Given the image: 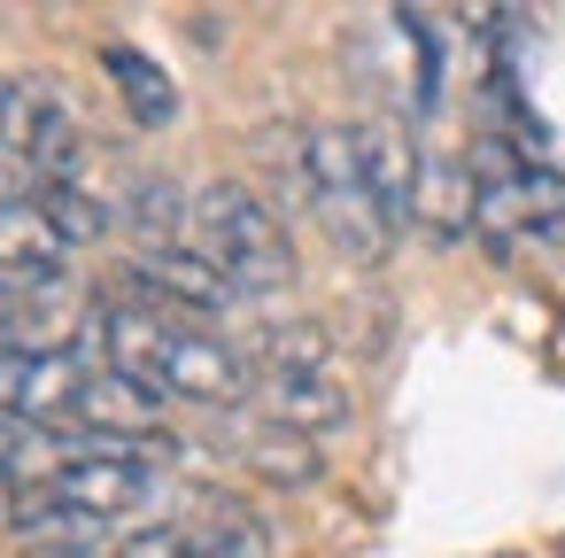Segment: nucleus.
Wrapping results in <instances>:
<instances>
[{
  "mask_svg": "<svg viewBox=\"0 0 565 558\" xmlns=\"http://www.w3.org/2000/svg\"><path fill=\"white\" fill-rule=\"evenodd\" d=\"M0 148H9L40 187L78 179V117L63 102V86H47V78H9L0 86Z\"/></svg>",
  "mask_w": 565,
  "mask_h": 558,
  "instance_id": "7",
  "label": "nucleus"
},
{
  "mask_svg": "<svg viewBox=\"0 0 565 558\" xmlns=\"http://www.w3.org/2000/svg\"><path fill=\"white\" fill-rule=\"evenodd\" d=\"M40 210H47V225L78 249V241H102L109 233V202H94L86 194V179H63V187H40Z\"/></svg>",
  "mask_w": 565,
  "mask_h": 558,
  "instance_id": "14",
  "label": "nucleus"
},
{
  "mask_svg": "<svg viewBox=\"0 0 565 558\" xmlns=\"http://www.w3.org/2000/svg\"><path fill=\"white\" fill-rule=\"evenodd\" d=\"M102 71L117 78V94H125V109H132L140 125H171V117H179V86H171V71H163L156 55L109 40V48H102Z\"/></svg>",
  "mask_w": 565,
  "mask_h": 558,
  "instance_id": "12",
  "label": "nucleus"
},
{
  "mask_svg": "<svg viewBox=\"0 0 565 558\" xmlns=\"http://www.w3.org/2000/svg\"><path fill=\"white\" fill-rule=\"evenodd\" d=\"M94 341H102L94 365L140 380V388L163 396V403L233 411V403L256 388V372H248V357H241L233 341H217L210 326L163 318V310H148V303H102V310H94Z\"/></svg>",
  "mask_w": 565,
  "mask_h": 558,
  "instance_id": "1",
  "label": "nucleus"
},
{
  "mask_svg": "<svg viewBox=\"0 0 565 558\" xmlns=\"http://www.w3.org/2000/svg\"><path fill=\"white\" fill-rule=\"evenodd\" d=\"M63 256H71V241L47 225L40 202H0V280L17 295L24 287H63Z\"/></svg>",
  "mask_w": 565,
  "mask_h": 558,
  "instance_id": "10",
  "label": "nucleus"
},
{
  "mask_svg": "<svg viewBox=\"0 0 565 558\" xmlns=\"http://www.w3.org/2000/svg\"><path fill=\"white\" fill-rule=\"evenodd\" d=\"M0 527H17V496H9V473H0Z\"/></svg>",
  "mask_w": 565,
  "mask_h": 558,
  "instance_id": "17",
  "label": "nucleus"
},
{
  "mask_svg": "<svg viewBox=\"0 0 565 558\" xmlns=\"http://www.w3.org/2000/svg\"><path fill=\"white\" fill-rule=\"evenodd\" d=\"M302 194L318 210V225L333 233V249L349 256H387V218L364 187V148H356V125H310L302 133Z\"/></svg>",
  "mask_w": 565,
  "mask_h": 558,
  "instance_id": "3",
  "label": "nucleus"
},
{
  "mask_svg": "<svg viewBox=\"0 0 565 558\" xmlns=\"http://www.w3.org/2000/svg\"><path fill=\"white\" fill-rule=\"evenodd\" d=\"M0 202H40V179H32L9 148H0Z\"/></svg>",
  "mask_w": 565,
  "mask_h": 558,
  "instance_id": "15",
  "label": "nucleus"
},
{
  "mask_svg": "<svg viewBox=\"0 0 565 558\" xmlns=\"http://www.w3.org/2000/svg\"><path fill=\"white\" fill-rule=\"evenodd\" d=\"M472 225H480L488 249L565 256V171H550V164H480L472 171Z\"/></svg>",
  "mask_w": 565,
  "mask_h": 558,
  "instance_id": "4",
  "label": "nucleus"
},
{
  "mask_svg": "<svg viewBox=\"0 0 565 558\" xmlns=\"http://www.w3.org/2000/svg\"><path fill=\"white\" fill-rule=\"evenodd\" d=\"M194 527V550L202 558H271V527L256 512H210V519H186Z\"/></svg>",
  "mask_w": 565,
  "mask_h": 558,
  "instance_id": "13",
  "label": "nucleus"
},
{
  "mask_svg": "<svg viewBox=\"0 0 565 558\" xmlns=\"http://www.w3.org/2000/svg\"><path fill=\"white\" fill-rule=\"evenodd\" d=\"M94 357L63 349V341H9L0 349V411L47 427V434H78L86 427V396H94Z\"/></svg>",
  "mask_w": 565,
  "mask_h": 558,
  "instance_id": "6",
  "label": "nucleus"
},
{
  "mask_svg": "<svg viewBox=\"0 0 565 558\" xmlns=\"http://www.w3.org/2000/svg\"><path fill=\"white\" fill-rule=\"evenodd\" d=\"M186 233H194V256L217 264L241 295H279V287L295 280V241H287L279 210H271L256 187H241V179L194 187Z\"/></svg>",
  "mask_w": 565,
  "mask_h": 558,
  "instance_id": "2",
  "label": "nucleus"
},
{
  "mask_svg": "<svg viewBox=\"0 0 565 558\" xmlns=\"http://www.w3.org/2000/svg\"><path fill=\"white\" fill-rule=\"evenodd\" d=\"M132 280L163 303V318H186V326H202V318H225L233 303H241V287L217 272V264H202L194 249H148L140 264H132Z\"/></svg>",
  "mask_w": 565,
  "mask_h": 558,
  "instance_id": "8",
  "label": "nucleus"
},
{
  "mask_svg": "<svg viewBox=\"0 0 565 558\" xmlns=\"http://www.w3.org/2000/svg\"><path fill=\"white\" fill-rule=\"evenodd\" d=\"M9 326H17V287L0 280V349H9Z\"/></svg>",
  "mask_w": 565,
  "mask_h": 558,
  "instance_id": "16",
  "label": "nucleus"
},
{
  "mask_svg": "<svg viewBox=\"0 0 565 558\" xmlns=\"http://www.w3.org/2000/svg\"><path fill=\"white\" fill-rule=\"evenodd\" d=\"M356 148H364V187H372V202H380L387 233H403V225L418 218V179H426V156L411 148V133H403L395 117L356 125Z\"/></svg>",
  "mask_w": 565,
  "mask_h": 558,
  "instance_id": "9",
  "label": "nucleus"
},
{
  "mask_svg": "<svg viewBox=\"0 0 565 558\" xmlns=\"http://www.w3.org/2000/svg\"><path fill=\"white\" fill-rule=\"evenodd\" d=\"M40 496H47V504H63L78 527H94V535L109 543V527L156 496L148 442H102V434H86V450H78V457H63V465L40 481Z\"/></svg>",
  "mask_w": 565,
  "mask_h": 558,
  "instance_id": "5",
  "label": "nucleus"
},
{
  "mask_svg": "<svg viewBox=\"0 0 565 558\" xmlns=\"http://www.w3.org/2000/svg\"><path fill=\"white\" fill-rule=\"evenodd\" d=\"M256 396H264L271 427H287V434H333V427H349V388L333 372H264Z\"/></svg>",
  "mask_w": 565,
  "mask_h": 558,
  "instance_id": "11",
  "label": "nucleus"
}]
</instances>
